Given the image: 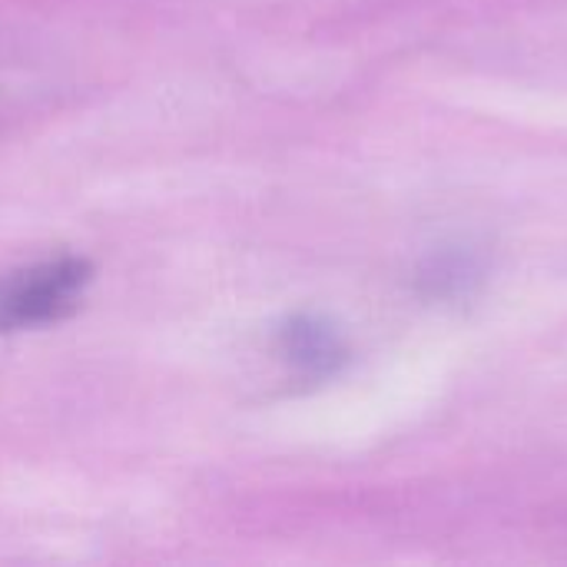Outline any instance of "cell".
Wrapping results in <instances>:
<instances>
[{
    "instance_id": "6da1fadb",
    "label": "cell",
    "mask_w": 567,
    "mask_h": 567,
    "mask_svg": "<svg viewBox=\"0 0 567 567\" xmlns=\"http://www.w3.org/2000/svg\"><path fill=\"white\" fill-rule=\"evenodd\" d=\"M93 279L80 256H60L0 279V332H20L70 316Z\"/></svg>"
},
{
    "instance_id": "7a4b0ae2",
    "label": "cell",
    "mask_w": 567,
    "mask_h": 567,
    "mask_svg": "<svg viewBox=\"0 0 567 567\" xmlns=\"http://www.w3.org/2000/svg\"><path fill=\"white\" fill-rule=\"evenodd\" d=\"M282 349H286V355L299 365V369H306V372H329L336 362H339V355H342V349H339V339L326 329V326H319V322H309V319H299V322H292L286 332H282Z\"/></svg>"
}]
</instances>
